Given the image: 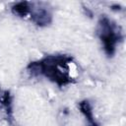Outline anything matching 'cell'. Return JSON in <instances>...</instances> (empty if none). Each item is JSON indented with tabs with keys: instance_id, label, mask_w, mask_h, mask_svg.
Segmentation results:
<instances>
[{
	"instance_id": "1",
	"label": "cell",
	"mask_w": 126,
	"mask_h": 126,
	"mask_svg": "<svg viewBox=\"0 0 126 126\" xmlns=\"http://www.w3.org/2000/svg\"><path fill=\"white\" fill-rule=\"evenodd\" d=\"M70 61L71 58L65 55L47 56L40 61L31 62L28 70L33 76L44 75L58 86H65L70 83L71 79L68 73V63Z\"/></svg>"
},
{
	"instance_id": "2",
	"label": "cell",
	"mask_w": 126,
	"mask_h": 126,
	"mask_svg": "<svg viewBox=\"0 0 126 126\" xmlns=\"http://www.w3.org/2000/svg\"><path fill=\"white\" fill-rule=\"evenodd\" d=\"M98 36L103 44V49L107 56H112L115 52L116 44L121 39V33L117 26L107 17L102 16L98 21Z\"/></svg>"
},
{
	"instance_id": "3",
	"label": "cell",
	"mask_w": 126,
	"mask_h": 126,
	"mask_svg": "<svg viewBox=\"0 0 126 126\" xmlns=\"http://www.w3.org/2000/svg\"><path fill=\"white\" fill-rule=\"evenodd\" d=\"M31 19L32 21L36 24L37 26L40 27H44L47 26L51 23L52 21V16L49 13V11L47 9H45V7H34L32 8V6L31 5Z\"/></svg>"
},
{
	"instance_id": "4",
	"label": "cell",
	"mask_w": 126,
	"mask_h": 126,
	"mask_svg": "<svg viewBox=\"0 0 126 126\" xmlns=\"http://www.w3.org/2000/svg\"><path fill=\"white\" fill-rule=\"evenodd\" d=\"M79 108L81 110V112L84 114V116L86 117V120L88 122L89 126H99L98 123L95 121V119L94 118V114H93V110H92V106L89 100L85 99L83 101H81L79 103Z\"/></svg>"
},
{
	"instance_id": "5",
	"label": "cell",
	"mask_w": 126,
	"mask_h": 126,
	"mask_svg": "<svg viewBox=\"0 0 126 126\" xmlns=\"http://www.w3.org/2000/svg\"><path fill=\"white\" fill-rule=\"evenodd\" d=\"M12 11L20 17H26L31 12V4L29 2H18L12 7Z\"/></svg>"
}]
</instances>
